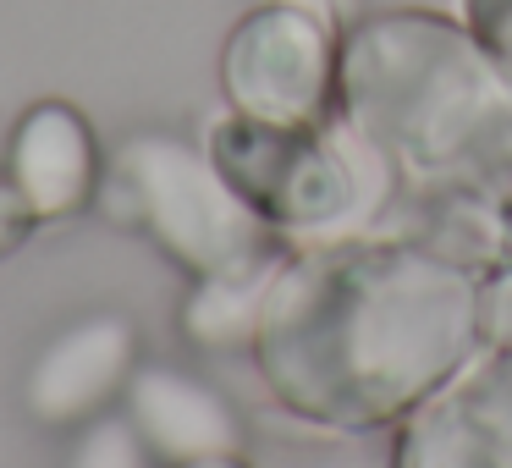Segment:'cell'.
Listing matches in <instances>:
<instances>
[{
  "label": "cell",
  "instance_id": "3957f363",
  "mask_svg": "<svg viewBox=\"0 0 512 468\" xmlns=\"http://www.w3.org/2000/svg\"><path fill=\"white\" fill-rule=\"evenodd\" d=\"M111 210L138 221L160 248H171L199 276L276 243L270 221L226 182L215 155H199V149L155 133L122 149L111 177Z\"/></svg>",
  "mask_w": 512,
  "mask_h": 468
},
{
  "label": "cell",
  "instance_id": "ba28073f",
  "mask_svg": "<svg viewBox=\"0 0 512 468\" xmlns=\"http://www.w3.org/2000/svg\"><path fill=\"white\" fill-rule=\"evenodd\" d=\"M100 160L72 105H34L12 138V188L34 221H56L89 204Z\"/></svg>",
  "mask_w": 512,
  "mask_h": 468
},
{
  "label": "cell",
  "instance_id": "277c9868",
  "mask_svg": "<svg viewBox=\"0 0 512 468\" xmlns=\"http://www.w3.org/2000/svg\"><path fill=\"white\" fill-rule=\"evenodd\" d=\"M210 155L270 226L314 232V226L342 221L364 199L353 155L320 122H259L237 111L215 122Z\"/></svg>",
  "mask_w": 512,
  "mask_h": 468
},
{
  "label": "cell",
  "instance_id": "52a82bcc",
  "mask_svg": "<svg viewBox=\"0 0 512 468\" xmlns=\"http://www.w3.org/2000/svg\"><path fill=\"white\" fill-rule=\"evenodd\" d=\"M133 380V325L116 314L61 331L28 369V413L45 424H78Z\"/></svg>",
  "mask_w": 512,
  "mask_h": 468
},
{
  "label": "cell",
  "instance_id": "5bb4252c",
  "mask_svg": "<svg viewBox=\"0 0 512 468\" xmlns=\"http://www.w3.org/2000/svg\"><path fill=\"white\" fill-rule=\"evenodd\" d=\"M28 226H34V215H28V204L17 199V188H0V254H6Z\"/></svg>",
  "mask_w": 512,
  "mask_h": 468
},
{
  "label": "cell",
  "instance_id": "2e32d148",
  "mask_svg": "<svg viewBox=\"0 0 512 468\" xmlns=\"http://www.w3.org/2000/svg\"><path fill=\"white\" fill-rule=\"evenodd\" d=\"M177 468H243L237 452H221V457H193V463H177Z\"/></svg>",
  "mask_w": 512,
  "mask_h": 468
},
{
  "label": "cell",
  "instance_id": "8fae6325",
  "mask_svg": "<svg viewBox=\"0 0 512 468\" xmlns=\"http://www.w3.org/2000/svg\"><path fill=\"white\" fill-rule=\"evenodd\" d=\"M72 468H149V441L133 419H100L83 430Z\"/></svg>",
  "mask_w": 512,
  "mask_h": 468
},
{
  "label": "cell",
  "instance_id": "9a60e30c",
  "mask_svg": "<svg viewBox=\"0 0 512 468\" xmlns=\"http://www.w3.org/2000/svg\"><path fill=\"white\" fill-rule=\"evenodd\" d=\"M287 6H298V12L320 17L325 28H331V23H342V17L353 12V0H287Z\"/></svg>",
  "mask_w": 512,
  "mask_h": 468
},
{
  "label": "cell",
  "instance_id": "e0dca14e",
  "mask_svg": "<svg viewBox=\"0 0 512 468\" xmlns=\"http://www.w3.org/2000/svg\"><path fill=\"white\" fill-rule=\"evenodd\" d=\"M501 254H512V204H507V226H501Z\"/></svg>",
  "mask_w": 512,
  "mask_h": 468
},
{
  "label": "cell",
  "instance_id": "4fadbf2b",
  "mask_svg": "<svg viewBox=\"0 0 512 468\" xmlns=\"http://www.w3.org/2000/svg\"><path fill=\"white\" fill-rule=\"evenodd\" d=\"M474 325L485 347H512V270H496L490 281H479Z\"/></svg>",
  "mask_w": 512,
  "mask_h": 468
},
{
  "label": "cell",
  "instance_id": "7a4b0ae2",
  "mask_svg": "<svg viewBox=\"0 0 512 468\" xmlns=\"http://www.w3.org/2000/svg\"><path fill=\"white\" fill-rule=\"evenodd\" d=\"M347 127L413 188L512 204V83L468 34L435 17L364 23L336 56Z\"/></svg>",
  "mask_w": 512,
  "mask_h": 468
},
{
  "label": "cell",
  "instance_id": "9c48e42d",
  "mask_svg": "<svg viewBox=\"0 0 512 468\" xmlns=\"http://www.w3.org/2000/svg\"><path fill=\"white\" fill-rule=\"evenodd\" d=\"M127 419L149 441V452L171 457V463H193V457H221L237 452V419L210 386L188 380L182 369H138L127 380Z\"/></svg>",
  "mask_w": 512,
  "mask_h": 468
},
{
  "label": "cell",
  "instance_id": "5b68a950",
  "mask_svg": "<svg viewBox=\"0 0 512 468\" xmlns=\"http://www.w3.org/2000/svg\"><path fill=\"white\" fill-rule=\"evenodd\" d=\"M232 111L259 122H320L336 89V45L320 17L298 6H265L237 23L221 61Z\"/></svg>",
  "mask_w": 512,
  "mask_h": 468
},
{
  "label": "cell",
  "instance_id": "8992f818",
  "mask_svg": "<svg viewBox=\"0 0 512 468\" xmlns=\"http://www.w3.org/2000/svg\"><path fill=\"white\" fill-rule=\"evenodd\" d=\"M397 468H512V347L479 342L408 413Z\"/></svg>",
  "mask_w": 512,
  "mask_h": 468
},
{
  "label": "cell",
  "instance_id": "6da1fadb",
  "mask_svg": "<svg viewBox=\"0 0 512 468\" xmlns=\"http://www.w3.org/2000/svg\"><path fill=\"white\" fill-rule=\"evenodd\" d=\"M479 281L413 243H331L287 259L254 331L265 386L309 424L408 419L479 347Z\"/></svg>",
  "mask_w": 512,
  "mask_h": 468
},
{
  "label": "cell",
  "instance_id": "30bf717a",
  "mask_svg": "<svg viewBox=\"0 0 512 468\" xmlns=\"http://www.w3.org/2000/svg\"><path fill=\"white\" fill-rule=\"evenodd\" d=\"M287 259H292L287 248L270 243V248H259V254L237 259V265L199 276V292H193L188 309H182V325H188V331L199 336V342H210V347L254 342L259 314H265L270 287L281 281Z\"/></svg>",
  "mask_w": 512,
  "mask_h": 468
},
{
  "label": "cell",
  "instance_id": "7c38bea8",
  "mask_svg": "<svg viewBox=\"0 0 512 468\" xmlns=\"http://www.w3.org/2000/svg\"><path fill=\"white\" fill-rule=\"evenodd\" d=\"M463 6H468V39L512 83V0H463Z\"/></svg>",
  "mask_w": 512,
  "mask_h": 468
}]
</instances>
